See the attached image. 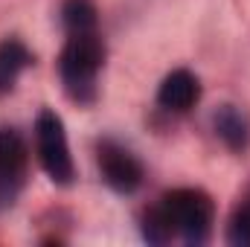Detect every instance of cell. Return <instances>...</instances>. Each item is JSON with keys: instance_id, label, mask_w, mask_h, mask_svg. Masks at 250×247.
Segmentation results:
<instances>
[{"instance_id": "9", "label": "cell", "mask_w": 250, "mask_h": 247, "mask_svg": "<svg viewBox=\"0 0 250 247\" xmlns=\"http://www.w3.org/2000/svg\"><path fill=\"white\" fill-rule=\"evenodd\" d=\"M59 21H62L64 35L99 32V6L96 0H62Z\"/></svg>"}, {"instance_id": "4", "label": "cell", "mask_w": 250, "mask_h": 247, "mask_svg": "<svg viewBox=\"0 0 250 247\" xmlns=\"http://www.w3.org/2000/svg\"><path fill=\"white\" fill-rule=\"evenodd\" d=\"M93 160H96V172H99L102 184L114 195L131 198L146 184L143 160L117 137H99L93 143Z\"/></svg>"}, {"instance_id": "1", "label": "cell", "mask_w": 250, "mask_h": 247, "mask_svg": "<svg viewBox=\"0 0 250 247\" xmlns=\"http://www.w3.org/2000/svg\"><path fill=\"white\" fill-rule=\"evenodd\" d=\"M108 62V47L102 32H84V35H67L59 53V82L64 96L79 105L90 108L99 102V76Z\"/></svg>"}, {"instance_id": "5", "label": "cell", "mask_w": 250, "mask_h": 247, "mask_svg": "<svg viewBox=\"0 0 250 247\" xmlns=\"http://www.w3.org/2000/svg\"><path fill=\"white\" fill-rule=\"evenodd\" d=\"M29 181V145L12 125H0V212L12 209Z\"/></svg>"}, {"instance_id": "2", "label": "cell", "mask_w": 250, "mask_h": 247, "mask_svg": "<svg viewBox=\"0 0 250 247\" xmlns=\"http://www.w3.org/2000/svg\"><path fill=\"white\" fill-rule=\"evenodd\" d=\"M169 224L175 227V239L189 247H204L215 230V201L201 186H175L157 198Z\"/></svg>"}, {"instance_id": "3", "label": "cell", "mask_w": 250, "mask_h": 247, "mask_svg": "<svg viewBox=\"0 0 250 247\" xmlns=\"http://www.w3.org/2000/svg\"><path fill=\"white\" fill-rule=\"evenodd\" d=\"M35 157L38 166L44 169V175L56 186L76 184V160L70 151V137H67V125L62 114H56L53 108H41L35 117Z\"/></svg>"}, {"instance_id": "10", "label": "cell", "mask_w": 250, "mask_h": 247, "mask_svg": "<svg viewBox=\"0 0 250 247\" xmlns=\"http://www.w3.org/2000/svg\"><path fill=\"white\" fill-rule=\"evenodd\" d=\"M137 230H140V239L151 247H163L169 242H175V227L169 224V218H166V212L160 209L157 201H151V204H146L140 209Z\"/></svg>"}, {"instance_id": "7", "label": "cell", "mask_w": 250, "mask_h": 247, "mask_svg": "<svg viewBox=\"0 0 250 247\" xmlns=\"http://www.w3.org/2000/svg\"><path fill=\"white\" fill-rule=\"evenodd\" d=\"M209 131L230 154H245L250 148V114L236 102L215 105L209 114Z\"/></svg>"}, {"instance_id": "8", "label": "cell", "mask_w": 250, "mask_h": 247, "mask_svg": "<svg viewBox=\"0 0 250 247\" xmlns=\"http://www.w3.org/2000/svg\"><path fill=\"white\" fill-rule=\"evenodd\" d=\"M35 64V53L26 47L23 38L6 35L0 38V99L12 96L21 76Z\"/></svg>"}, {"instance_id": "6", "label": "cell", "mask_w": 250, "mask_h": 247, "mask_svg": "<svg viewBox=\"0 0 250 247\" xmlns=\"http://www.w3.org/2000/svg\"><path fill=\"white\" fill-rule=\"evenodd\" d=\"M201 96H204V87H201L198 73H192L189 67H175L160 79L154 105L166 117H187L189 111L198 108Z\"/></svg>"}, {"instance_id": "11", "label": "cell", "mask_w": 250, "mask_h": 247, "mask_svg": "<svg viewBox=\"0 0 250 247\" xmlns=\"http://www.w3.org/2000/svg\"><path fill=\"white\" fill-rule=\"evenodd\" d=\"M224 242L230 247H250V181L230 206V215L224 224Z\"/></svg>"}]
</instances>
